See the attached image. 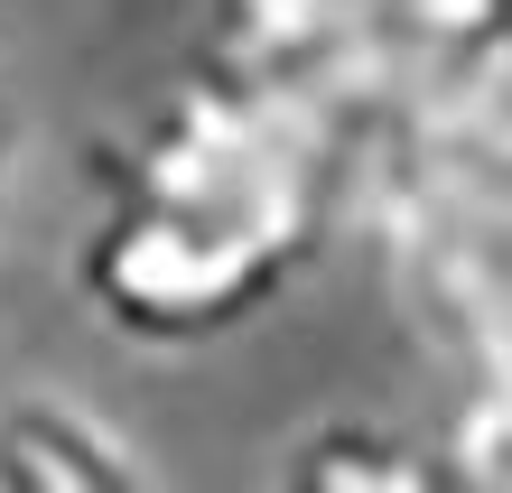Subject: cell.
<instances>
[{
	"instance_id": "4",
	"label": "cell",
	"mask_w": 512,
	"mask_h": 493,
	"mask_svg": "<svg viewBox=\"0 0 512 493\" xmlns=\"http://www.w3.org/2000/svg\"><path fill=\"white\" fill-rule=\"evenodd\" d=\"M0 493H159V475L94 400L0 391Z\"/></svg>"
},
{
	"instance_id": "5",
	"label": "cell",
	"mask_w": 512,
	"mask_h": 493,
	"mask_svg": "<svg viewBox=\"0 0 512 493\" xmlns=\"http://www.w3.org/2000/svg\"><path fill=\"white\" fill-rule=\"evenodd\" d=\"M345 28L354 0H205V47L252 75L308 84L345 103Z\"/></svg>"
},
{
	"instance_id": "6",
	"label": "cell",
	"mask_w": 512,
	"mask_h": 493,
	"mask_svg": "<svg viewBox=\"0 0 512 493\" xmlns=\"http://www.w3.org/2000/svg\"><path fill=\"white\" fill-rule=\"evenodd\" d=\"M447 447H457V466H466L475 493H512V382L466 391L457 419H447Z\"/></svg>"
},
{
	"instance_id": "1",
	"label": "cell",
	"mask_w": 512,
	"mask_h": 493,
	"mask_svg": "<svg viewBox=\"0 0 512 493\" xmlns=\"http://www.w3.org/2000/svg\"><path fill=\"white\" fill-rule=\"evenodd\" d=\"M373 121L196 47L103 131L75 214V298L131 354L252 335L308 270L364 233Z\"/></svg>"
},
{
	"instance_id": "3",
	"label": "cell",
	"mask_w": 512,
	"mask_h": 493,
	"mask_svg": "<svg viewBox=\"0 0 512 493\" xmlns=\"http://www.w3.org/2000/svg\"><path fill=\"white\" fill-rule=\"evenodd\" d=\"M261 493H475V484L457 466V447L419 438L410 419L317 410V419H298L289 438H280Z\"/></svg>"
},
{
	"instance_id": "7",
	"label": "cell",
	"mask_w": 512,
	"mask_h": 493,
	"mask_svg": "<svg viewBox=\"0 0 512 493\" xmlns=\"http://www.w3.org/2000/svg\"><path fill=\"white\" fill-rule=\"evenodd\" d=\"M19 168H28V112L0 75V233H10V205H19Z\"/></svg>"
},
{
	"instance_id": "2",
	"label": "cell",
	"mask_w": 512,
	"mask_h": 493,
	"mask_svg": "<svg viewBox=\"0 0 512 493\" xmlns=\"http://www.w3.org/2000/svg\"><path fill=\"white\" fill-rule=\"evenodd\" d=\"M364 242L410 335L457 363L466 391L512 382V84L373 140Z\"/></svg>"
}]
</instances>
